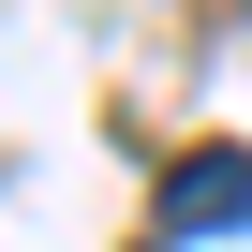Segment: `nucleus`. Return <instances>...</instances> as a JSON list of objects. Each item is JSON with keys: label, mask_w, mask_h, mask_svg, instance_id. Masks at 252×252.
<instances>
[{"label": "nucleus", "mask_w": 252, "mask_h": 252, "mask_svg": "<svg viewBox=\"0 0 252 252\" xmlns=\"http://www.w3.org/2000/svg\"><path fill=\"white\" fill-rule=\"evenodd\" d=\"M252 222V149H178L163 163V237H237Z\"/></svg>", "instance_id": "nucleus-1"}]
</instances>
